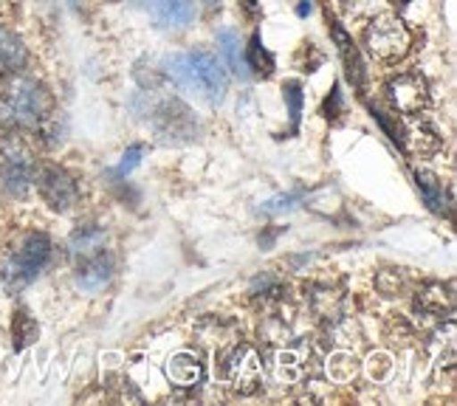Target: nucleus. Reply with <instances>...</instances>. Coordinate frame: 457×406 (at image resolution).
<instances>
[{
  "mask_svg": "<svg viewBox=\"0 0 457 406\" xmlns=\"http://www.w3.org/2000/svg\"><path fill=\"white\" fill-rule=\"evenodd\" d=\"M51 111H54V99L43 82L17 74L0 82V128L14 133L40 128Z\"/></svg>",
  "mask_w": 457,
  "mask_h": 406,
  "instance_id": "nucleus-1",
  "label": "nucleus"
},
{
  "mask_svg": "<svg viewBox=\"0 0 457 406\" xmlns=\"http://www.w3.org/2000/svg\"><path fill=\"white\" fill-rule=\"evenodd\" d=\"M167 77L181 87V91L198 96L206 104H220L226 96V70L209 51H187L175 54L167 62Z\"/></svg>",
  "mask_w": 457,
  "mask_h": 406,
  "instance_id": "nucleus-2",
  "label": "nucleus"
},
{
  "mask_svg": "<svg viewBox=\"0 0 457 406\" xmlns=\"http://www.w3.org/2000/svg\"><path fill=\"white\" fill-rule=\"evenodd\" d=\"M48 260H51V240L40 232L23 235L4 254V260H0V277H4V282L12 291H17L29 286L48 266Z\"/></svg>",
  "mask_w": 457,
  "mask_h": 406,
  "instance_id": "nucleus-3",
  "label": "nucleus"
},
{
  "mask_svg": "<svg viewBox=\"0 0 457 406\" xmlns=\"http://www.w3.org/2000/svg\"><path fill=\"white\" fill-rule=\"evenodd\" d=\"M410 46H412V34H410L407 23L393 12L376 14L364 29V48H367V54L378 62L403 60Z\"/></svg>",
  "mask_w": 457,
  "mask_h": 406,
  "instance_id": "nucleus-4",
  "label": "nucleus"
},
{
  "mask_svg": "<svg viewBox=\"0 0 457 406\" xmlns=\"http://www.w3.org/2000/svg\"><path fill=\"white\" fill-rule=\"evenodd\" d=\"M0 181L9 195H26L34 184V153L21 136H9L0 145Z\"/></svg>",
  "mask_w": 457,
  "mask_h": 406,
  "instance_id": "nucleus-5",
  "label": "nucleus"
},
{
  "mask_svg": "<svg viewBox=\"0 0 457 406\" xmlns=\"http://www.w3.org/2000/svg\"><path fill=\"white\" fill-rule=\"evenodd\" d=\"M223 378L237 395H252L262 381V356L254 344H235L223 361Z\"/></svg>",
  "mask_w": 457,
  "mask_h": 406,
  "instance_id": "nucleus-6",
  "label": "nucleus"
},
{
  "mask_svg": "<svg viewBox=\"0 0 457 406\" xmlns=\"http://www.w3.org/2000/svg\"><path fill=\"white\" fill-rule=\"evenodd\" d=\"M34 184H37L40 198L54 211H68L79 201V186L74 181V175L65 172L62 167H54V164L40 167L34 172Z\"/></svg>",
  "mask_w": 457,
  "mask_h": 406,
  "instance_id": "nucleus-7",
  "label": "nucleus"
},
{
  "mask_svg": "<svg viewBox=\"0 0 457 406\" xmlns=\"http://www.w3.org/2000/svg\"><path fill=\"white\" fill-rule=\"evenodd\" d=\"M386 96H390L393 108L403 116H418L427 111L429 104V85L420 74H401L386 85Z\"/></svg>",
  "mask_w": 457,
  "mask_h": 406,
  "instance_id": "nucleus-8",
  "label": "nucleus"
},
{
  "mask_svg": "<svg viewBox=\"0 0 457 406\" xmlns=\"http://www.w3.org/2000/svg\"><path fill=\"white\" fill-rule=\"evenodd\" d=\"M133 4L147 9L155 17V23L167 29H181L195 17V4L192 0H133Z\"/></svg>",
  "mask_w": 457,
  "mask_h": 406,
  "instance_id": "nucleus-9",
  "label": "nucleus"
},
{
  "mask_svg": "<svg viewBox=\"0 0 457 406\" xmlns=\"http://www.w3.org/2000/svg\"><path fill=\"white\" fill-rule=\"evenodd\" d=\"M29 65V48L21 34L0 26V77H14Z\"/></svg>",
  "mask_w": 457,
  "mask_h": 406,
  "instance_id": "nucleus-10",
  "label": "nucleus"
},
{
  "mask_svg": "<svg viewBox=\"0 0 457 406\" xmlns=\"http://www.w3.org/2000/svg\"><path fill=\"white\" fill-rule=\"evenodd\" d=\"M415 308L427 316L452 313V308H454L452 286H444V282H427V286H420L415 294Z\"/></svg>",
  "mask_w": 457,
  "mask_h": 406,
  "instance_id": "nucleus-11",
  "label": "nucleus"
},
{
  "mask_svg": "<svg viewBox=\"0 0 457 406\" xmlns=\"http://www.w3.org/2000/svg\"><path fill=\"white\" fill-rule=\"evenodd\" d=\"M311 311L313 316H320L322 322H339L345 316V294L339 288L330 286H316L311 291Z\"/></svg>",
  "mask_w": 457,
  "mask_h": 406,
  "instance_id": "nucleus-12",
  "label": "nucleus"
},
{
  "mask_svg": "<svg viewBox=\"0 0 457 406\" xmlns=\"http://www.w3.org/2000/svg\"><path fill=\"white\" fill-rule=\"evenodd\" d=\"M155 130L167 138L184 136L192 130V113L179 102H164L162 108L155 111Z\"/></svg>",
  "mask_w": 457,
  "mask_h": 406,
  "instance_id": "nucleus-13",
  "label": "nucleus"
},
{
  "mask_svg": "<svg viewBox=\"0 0 457 406\" xmlns=\"http://www.w3.org/2000/svg\"><path fill=\"white\" fill-rule=\"evenodd\" d=\"M104 243H108V235H104L99 226H82L71 235V240H68V249H71L77 260L87 262V260L102 257Z\"/></svg>",
  "mask_w": 457,
  "mask_h": 406,
  "instance_id": "nucleus-14",
  "label": "nucleus"
},
{
  "mask_svg": "<svg viewBox=\"0 0 457 406\" xmlns=\"http://www.w3.org/2000/svg\"><path fill=\"white\" fill-rule=\"evenodd\" d=\"M167 378L175 386H198L204 381V364L192 356V352H175L167 361Z\"/></svg>",
  "mask_w": 457,
  "mask_h": 406,
  "instance_id": "nucleus-15",
  "label": "nucleus"
},
{
  "mask_svg": "<svg viewBox=\"0 0 457 406\" xmlns=\"http://www.w3.org/2000/svg\"><path fill=\"white\" fill-rule=\"evenodd\" d=\"M403 147H407L415 158H432L435 153H441L444 141L429 125H412L407 128V136L401 138Z\"/></svg>",
  "mask_w": 457,
  "mask_h": 406,
  "instance_id": "nucleus-16",
  "label": "nucleus"
},
{
  "mask_svg": "<svg viewBox=\"0 0 457 406\" xmlns=\"http://www.w3.org/2000/svg\"><path fill=\"white\" fill-rule=\"evenodd\" d=\"M111 282V262L108 260H102V257H96V260H87L85 262V269H79V277H77V286L82 288V291H102L104 286Z\"/></svg>",
  "mask_w": 457,
  "mask_h": 406,
  "instance_id": "nucleus-17",
  "label": "nucleus"
},
{
  "mask_svg": "<svg viewBox=\"0 0 457 406\" xmlns=\"http://www.w3.org/2000/svg\"><path fill=\"white\" fill-rule=\"evenodd\" d=\"M218 51L223 54L226 65L235 70L237 77H249V70H245V54L240 51V37L235 31H220L218 34Z\"/></svg>",
  "mask_w": 457,
  "mask_h": 406,
  "instance_id": "nucleus-18",
  "label": "nucleus"
},
{
  "mask_svg": "<svg viewBox=\"0 0 457 406\" xmlns=\"http://www.w3.org/2000/svg\"><path fill=\"white\" fill-rule=\"evenodd\" d=\"M245 68H252L257 77H271V70H274L271 54L260 46V34H252L249 48H245Z\"/></svg>",
  "mask_w": 457,
  "mask_h": 406,
  "instance_id": "nucleus-19",
  "label": "nucleus"
},
{
  "mask_svg": "<svg viewBox=\"0 0 457 406\" xmlns=\"http://www.w3.org/2000/svg\"><path fill=\"white\" fill-rule=\"evenodd\" d=\"M333 37H337V43H339V54H342V60H345L347 77H350V79H356V82H361V62H359V54H356V48H353V40L347 37L342 26H333Z\"/></svg>",
  "mask_w": 457,
  "mask_h": 406,
  "instance_id": "nucleus-20",
  "label": "nucleus"
},
{
  "mask_svg": "<svg viewBox=\"0 0 457 406\" xmlns=\"http://www.w3.org/2000/svg\"><path fill=\"white\" fill-rule=\"evenodd\" d=\"M12 339H14V347L17 350L29 347L34 339H37V322H34L26 311H17L14 313V319H12Z\"/></svg>",
  "mask_w": 457,
  "mask_h": 406,
  "instance_id": "nucleus-21",
  "label": "nucleus"
},
{
  "mask_svg": "<svg viewBox=\"0 0 457 406\" xmlns=\"http://www.w3.org/2000/svg\"><path fill=\"white\" fill-rule=\"evenodd\" d=\"M356 373H359V364H356L353 356H350V352H337V356L328 359V376L333 381L347 384V381L356 378Z\"/></svg>",
  "mask_w": 457,
  "mask_h": 406,
  "instance_id": "nucleus-22",
  "label": "nucleus"
},
{
  "mask_svg": "<svg viewBox=\"0 0 457 406\" xmlns=\"http://www.w3.org/2000/svg\"><path fill=\"white\" fill-rule=\"evenodd\" d=\"M418 189L432 211H444V186L437 184L432 172H418Z\"/></svg>",
  "mask_w": 457,
  "mask_h": 406,
  "instance_id": "nucleus-23",
  "label": "nucleus"
},
{
  "mask_svg": "<svg viewBox=\"0 0 457 406\" xmlns=\"http://www.w3.org/2000/svg\"><path fill=\"white\" fill-rule=\"evenodd\" d=\"M376 288L384 296H398L403 288H407V274L401 269H381L376 274Z\"/></svg>",
  "mask_w": 457,
  "mask_h": 406,
  "instance_id": "nucleus-24",
  "label": "nucleus"
},
{
  "mask_svg": "<svg viewBox=\"0 0 457 406\" xmlns=\"http://www.w3.org/2000/svg\"><path fill=\"white\" fill-rule=\"evenodd\" d=\"M367 376H370L373 381H384L386 376H390V369H393V361L386 352H373L370 359H367Z\"/></svg>",
  "mask_w": 457,
  "mask_h": 406,
  "instance_id": "nucleus-25",
  "label": "nucleus"
},
{
  "mask_svg": "<svg viewBox=\"0 0 457 406\" xmlns=\"http://www.w3.org/2000/svg\"><path fill=\"white\" fill-rule=\"evenodd\" d=\"M286 99H288V108H291V121L296 125V121H300V111H303L300 85H296V82H288V85H286Z\"/></svg>",
  "mask_w": 457,
  "mask_h": 406,
  "instance_id": "nucleus-26",
  "label": "nucleus"
},
{
  "mask_svg": "<svg viewBox=\"0 0 457 406\" xmlns=\"http://www.w3.org/2000/svg\"><path fill=\"white\" fill-rule=\"evenodd\" d=\"M142 155H145V147L142 145H136V147H130L128 153H125V158H121V164H119V170H116V175L121 178V175H128V172H133L136 170V164L142 162Z\"/></svg>",
  "mask_w": 457,
  "mask_h": 406,
  "instance_id": "nucleus-27",
  "label": "nucleus"
},
{
  "mask_svg": "<svg viewBox=\"0 0 457 406\" xmlns=\"http://www.w3.org/2000/svg\"><path fill=\"white\" fill-rule=\"evenodd\" d=\"M17 4H21V0H0V14L14 12V9H17Z\"/></svg>",
  "mask_w": 457,
  "mask_h": 406,
  "instance_id": "nucleus-28",
  "label": "nucleus"
},
{
  "mask_svg": "<svg viewBox=\"0 0 457 406\" xmlns=\"http://www.w3.org/2000/svg\"><path fill=\"white\" fill-rule=\"evenodd\" d=\"M243 6L249 12H257V0H243Z\"/></svg>",
  "mask_w": 457,
  "mask_h": 406,
  "instance_id": "nucleus-29",
  "label": "nucleus"
},
{
  "mask_svg": "<svg viewBox=\"0 0 457 406\" xmlns=\"http://www.w3.org/2000/svg\"><path fill=\"white\" fill-rule=\"evenodd\" d=\"M390 4H410V0H390Z\"/></svg>",
  "mask_w": 457,
  "mask_h": 406,
  "instance_id": "nucleus-30",
  "label": "nucleus"
}]
</instances>
